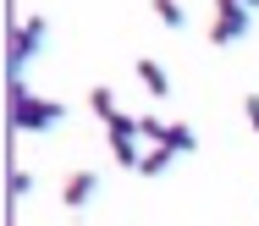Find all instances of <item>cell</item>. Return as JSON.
Wrapping results in <instances>:
<instances>
[{
    "mask_svg": "<svg viewBox=\"0 0 259 226\" xmlns=\"http://www.w3.org/2000/svg\"><path fill=\"white\" fill-rule=\"evenodd\" d=\"M61 116H66L61 100H39V94H28L22 77H11V127L17 132H50L61 127Z\"/></svg>",
    "mask_w": 259,
    "mask_h": 226,
    "instance_id": "6da1fadb",
    "label": "cell"
},
{
    "mask_svg": "<svg viewBox=\"0 0 259 226\" xmlns=\"http://www.w3.org/2000/svg\"><path fill=\"white\" fill-rule=\"evenodd\" d=\"M138 138H144V132H138V116L116 111L110 121H105V144H110V155H116L127 171H138V160H144V155H138Z\"/></svg>",
    "mask_w": 259,
    "mask_h": 226,
    "instance_id": "7a4b0ae2",
    "label": "cell"
},
{
    "mask_svg": "<svg viewBox=\"0 0 259 226\" xmlns=\"http://www.w3.org/2000/svg\"><path fill=\"white\" fill-rule=\"evenodd\" d=\"M45 50V17H28V22H17L11 28V50H6V66H11V77H22V66Z\"/></svg>",
    "mask_w": 259,
    "mask_h": 226,
    "instance_id": "3957f363",
    "label": "cell"
},
{
    "mask_svg": "<svg viewBox=\"0 0 259 226\" xmlns=\"http://www.w3.org/2000/svg\"><path fill=\"white\" fill-rule=\"evenodd\" d=\"M248 28H254V11L248 6H215L209 44H237V39H248Z\"/></svg>",
    "mask_w": 259,
    "mask_h": 226,
    "instance_id": "277c9868",
    "label": "cell"
},
{
    "mask_svg": "<svg viewBox=\"0 0 259 226\" xmlns=\"http://www.w3.org/2000/svg\"><path fill=\"white\" fill-rule=\"evenodd\" d=\"M94 193H100V171H72V176L61 182V204H66L72 215H77V210H83Z\"/></svg>",
    "mask_w": 259,
    "mask_h": 226,
    "instance_id": "5b68a950",
    "label": "cell"
},
{
    "mask_svg": "<svg viewBox=\"0 0 259 226\" xmlns=\"http://www.w3.org/2000/svg\"><path fill=\"white\" fill-rule=\"evenodd\" d=\"M133 72H138V83H144L155 100H165V94H171V77H165V66H160V61L144 56V61H133Z\"/></svg>",
    "mask_w": 259,
    "mask_h": 226,
    "instance_id": "8992f818",
    "label": "cell"
},
{
    "mask_svg": "<svg viewBox=\"0 0 259 226\" xmlns=\"http://www.w3.org/2000/svg\"><path fill=\"white\" fill-rule=\"evenodd\" d=\"M171 160H177V149H165V144H155L144 160H138V176H165L171 171Z\"/></svg>",
    "mask_w": 259,
    "mask_h": 226,
    "instance_id": "52a82bcc",
    "label": "cell"
},
{
    "mask_svg": "<svg viewBox=\"0 0 259 226\" xmlns=\"http://www.w3.org/2000/svg\"><path fill=\"white\" fill-rule=\"evenodd\" d=\"M165 149H177V155H193V149H199L193 127H188V121H171V127H165Z\"/></svg>",
    "mask_w": 259,
    "mask_h": 226,
    "instance_id": "ba28073f",
    "label": "cell"
},
{
    "mask_svg": "<svg viewBox=\"0 0 259 226\" xmlns=\"http://www.w3.org/2000/svg\"><path fill=\"white\" fill-rule=\"evenodd\" d=\"M89 111L100 116V121L116 116V94H110V83H94V88H89Z\"/></svg>",
    "mask_w": 259,
    "mask_h": 226,
    "instance_id": "9c48e42d",
    "label": "cell"
},
{
    "mask_svg": "<svg viewBox=\"0 0 259 226\" xmlns=\"http://www.w3.org/2000/svg\"><path fill=\"white\" fill-rule=\"evenodd\" d=\"M149 11H155L165 28H182L188 22V11H182V0H149Z\"/></svg>",
    "mask_w": 259,
    "mask_h": 226,
    "instance_id": "30bf717a",
    "label": "cell"
},
{
    "mask_svg": "<svg viewBox=\"0 0 259 226\" xmlns=\"http://www.w3.org/2000/svg\"><path fill=\"white\" fill-rule=\"evenodd\" d=\"M6 193H11V199H28V193H33V176H28V171H11V176H6Z\"/></svg>",
    "mask_w": 259,
    "mask_h": 226,
    "instance_id": "8fae6325",
    "label": "cell"
},
{
    "mask_svg": "<svg viewBox=\"0 0 259 226\" xmlns=\"http://www.w3.org/2000/svg\"><path fill=\"white\" fill-rule=\"evenodd\" d=\"M165 127H171V121H160V116H138V132L155 138V144H165Z\"/></svg>",
    "mask_w": 259,
    "mask_h": 226,
    "instance_id": "7c38bea8",
    "label": "cell"
},
{
    "mask_svg": "<svg viewBox=\"0 0 259 226\" xmlns=\"http://www.w3.org/2000/svg\"><path fill=\"white\" fill-rule=\"evenodd\" d=\"M243 116H248V127L259 132V94H248V100H243Z\"/></svg>",
    "mask_w": 259,
    "mask_h": 226,
    "instance_id": "4fadbf2b",
    "label": "cell"
}]
</instances>
